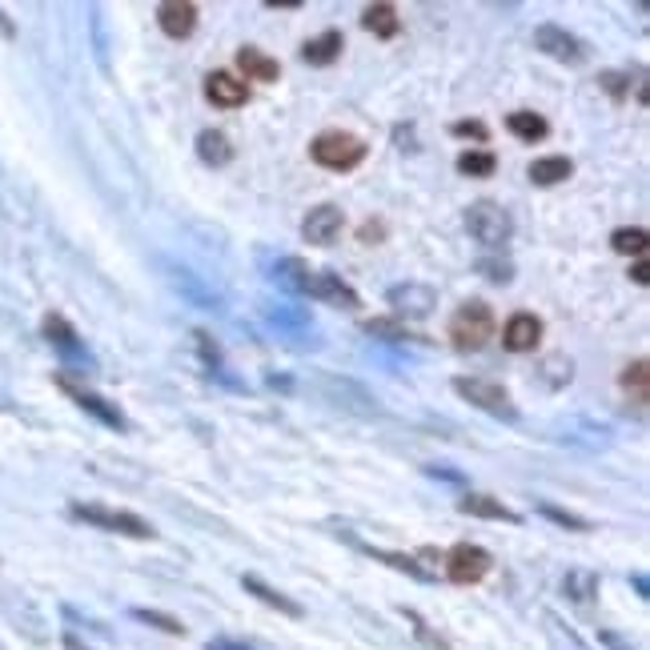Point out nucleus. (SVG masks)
<instances>
[{"mask_svg": "<svg viewBox=\"0 0 650 650\" xmlns=\"http://www.w3.org/2000/svg\"><path fill=\"white\" fill-rule=\"evenodd\" d=\"M498 334V325H494V309L486 301H462L450 317V342L454 350L462 354H474L482 346H490V338Z\"/></svg>", "mask_w": 650, "mask_h": 650, "instance_id": "f257e3e1", "label": "nucleus"}, {"mask_svg": "<svg viewBox=\"0 0 650 650\" xmlns=\"http://www.w3.org/2000/svg\"><path fill=\"white\" fill-rule=\"evenodd\" d=\"M69 514L85 526H97V530H109V534H125V538H153V526L129 510H113V506H101V502H73Z\"/></svg>", "mask_w": 650, "mask_h": 650, "instance_id": "f03ea898", "label": "nucleus"}, {"mask_svg": "<svg viewBox=\"0 0 650 650\" xmlns=\"http://www.w3.org/2000/svg\"><path fill=\"white\" fill-rule=\"evenodd\" d=\"M466 233L486 249H502L514 237V217L498 201H474L466 209Z\"/></svg>", "mask_w": 650, "mask_h": 650, "instance_id": "7ed1b4c3", "label": "nucleus"}, {"mask_svg": "<svg viewBox=\"0 0 650 650\" xmlns=\"http://www.w3.org/2000/svg\"><path fill=\"white\" fill-rule=\"evenodd\" d=\"M309 157L321 169H334V173H350L366 161V141H358L354 133H321L309 145Z\"/></svg>", "mask_w": 650, "mask_h": 650, "instance_id": "20e7f679", "label": "nucleus"}, {"mask_svg": "<svg viewBox=\"0 0 650 650\" xmlns=\"http://www.w3.org/2000/svg\"><path fill=\"white\" fill-rule=\"evenodd\" d=\"M454 394L466 398L470 406L486 410L490 418H502V422H518V410L510 402V394L498 386V382H486V378H454Z\"/></svg>", "mask_w": 650, "mask_h": 650, "instance_id": "39448f33", "label": "nucleus"}, {"mask_svg": "<svg viewBox=\"0 0 650 650\" xmlns=\"http://www.w3.org/2000/svg\"><path fill=\"white\" fill-rule=\"evenodd\" d=\"M265 321L273 325V330L285 338V342H297V346H317V338H313V317L301 309V305H293V301H265Z\"/></svg>", "mask_w": 650, "mask_h": 650, "instance_id": "423d86ee", "label": "nucleus"}, {"mask_svg": "<svg viewBox=\"0 0 650 650\" xmlns=\"http://www.w3.org/2000/svg\"><path fill=\"white\" fill-rule=\"evenodd\" d=\"M490 566H494L490 550H482V546H474V542H458V546L446 554V574H450V582H458V586L482 582V578L490 574Z\"/></svg>", "mask_w": 650, "mask_h": 650, "instance_id": "0eeeda50", "label": "nucleus"}, {"mask_svg": "<svg viewBox=\"0 0 650 650\" xmlns=\"http://www.w3.org/2000/svg\"><path fill=\"white\" fill-rule=\"evenodd\" d=\"M301 297H313V301H325V305H338V309H358V289L350 281H342L338 273H325V269H309L305 277V289Z\"/></svg>", "mask_w": 650, "mask_h": 650, "instance_id": "6e6552de", "label": "nucleus"}, {"mask_svg": "<svg viewBox=\"0 0 650 650\" xmlns=\"http://www.w3.org/2000/svg\"><path fill=\"white\" fill-rule=\"evenodd\" d=\"M386 301L394 313H406V317H430L434 305H438V289L426 285V281H398L386 289Z\"/></svg>", "mask_w": 650, "mask_h": 650, "instance_id": "1a4fd4ad", "label": "nucleus"}, {"mask_svg": "<svg viewBox=\"0 0 650 650\" xmlns=\"http://www.w3.org/2000/svg\"><path fill=\"white\" fill-rule=\"evenodd\" d=\"M45 342L49 346H57V354L65 358V362H73V366H81V370H93V354L85 350V342L77 338V330L61 317V313H49L45 317Z\"/></svg>", "mask_w": 650, "mask_h": 650, "instance_id": "9d476101", "label": "nucleus"}, {"mask_svg": "<svg viewBox=\"0 0 650 650\" xmlns=\"http://www.w3.org/2000/svg\"><path fill=\"white\" fill-rule=\"evenodd\" d=\"M313 386H317L325 398H330L334 406H346V410H354V414H362V418L378 414V402L370 398V390L358 386V382H350V378H317Z\"/></svg>", "mask_w": 650, "mask_h": 650, "instance_id": "9b49d317", "label": "nucleus"}, {"mask_svg": "<svg viewBox=\"0 0 650 650\" xmlns=\"http://www.w3.org/2000/svg\"><path fill=\"white\" fill-rule=\"evenodd\" d=\"M534 49L546 53V57H554V61H562V65H582L586 61L582 41L574 33L558 29V25H538L534 29Z\"/></svg>", "mask_w": 650, "mask_h": 650, "instance_id": "f8f14e48", "label": "nucleus"}, {"mask_svg": "<svg viewBox=\"0 0 650 650\" xmlns=\"http://www.w3.org/2000/svg\"><path fill=\"white\" fill-rule=\"evenodd\" d=\"M342 225H346V217H342L338 205H317V209H309V217L301 221V237H305L309 245L325 249V245H334V241L342 237Z\"/></svg>", "mask_w": 650, "mask_h": 650, "instance_id": "ddd939ff", "label": "nucleus"}, {"mask_svg": "<svg viewBox=\"0 0 650 650\" xmlns=\"http://www.w3.org/2000/svg\"><path fill=\"white\" fill-rule=\"evenodd\" d=\"M57 386H61V390H65V394H69V398H73V402L81 406V410H89V414H93L97 422H105V426H113V430H125V426H129V422H125V414H121V410H117L113 402H105L101 394H93V390L77 386L73 378L57 374Z\"/></svg>", "mask_w": 650, "mask_h": 650, "instance_id": "4468645a", "label": "nucleus"}, {"mask_svg": "<svg viewBox=\"0 0 650 650\" xmlns=\"http://www.w3.org/2000/svg\"><path fill=\"white\" fill-rule=\"evenodd\" d=\"M165 277H169V285L185 297V301H193V305H201V309H221V297L189 269V265H177V261H165Z\"/></svg>", "mask_w": 650, "mask_h": 650, "instance_id": "2eb2a0df", "label": "nucleus"}, {"mask_svg": "<svg viewBox=\"0 0 650 650\" xmlns=\"http://www.w3.org/2000/svg\"><path fill=\"white\" fill-rule=\"evenodd\" d=\"M542 342V317H534V313H514L506 325H502V346L510 350V354H530L534 346Z\"/></svg>", "mask_w": 650, "mask_h": 650, "instance_id": "dca6fc26", "label": "nucleus"}, {"mask_svg": "<svg viewBox=\"0 0 650 650\" xmlns=\"http://www.w3.org/2000/svg\"><path fill=\"white\" fill-rule=\"evenodd\" d=\"M205 97H209L217 109H241V105L249 101V85H245L241 77L217 69V73L205 77Z\"/></svg>", "mask_w": 650, "mask_h": 650, "instance_id": "f3484780", "label": "nucleus"}, {"mask_svg": "<svg viewBox=\"0 0 650 650\" xmlns=\"http://www.w3.org/2000/svg\"><path fill=\"white\" fill-rule=\"evenodd\" d=\"M157 25H161L165 37L185 41L197 29V5L193 0H165V5L157 9Z\"/></svg>", "mask_w": 650, "mask_h": 650, "instance_id": "a211bd4d", "label": "nucleus"}, {"mask_svg": "<svg viewBox=\"0 0 650 650\" xmlns=\"http://www.w3.org/2000/svg\"><path fill=\"white\" fill-rule=\"evenodd\" d=\"M241 590H245V594H253L257 602L273 606V610H277V614H285V618H305V606H301L297 598L281 594L277 586H269V582H265V578H257V574H241Z\"/></svg>", "mask_w": 650, "mask_h": 650, "instance_id": "6ab92c4d", "label": "nucleus"}, {"mask_svg": "<svg viewBox=\"0 0 650 650\" xmlns=\"http://www.w3.org/2000/svg\"><path fill=\"white\" fill-rule=\"evenodd\" d=\"M562 434V442H570V446H586V450H602V446H610V426H602V422H590V418H574V422H562L558 426Z\"/></svg>", "mask_w": 650, "mask_h": 650, "instance_id": "aec40b11", "label": "nucleus"}, {"mask_svg": "<svg viewBox=\"0 0 650 650\" xmlns=\"http://www.w3.org/2000/svg\"><path fill=\"white\" fill-rule=\"evenodd\" d=\"M458 510H462V514H474V518H498V522H510V526L522 522L518 510H510L506 502H498V498H490V494H466V498H458Z\"/></svg>", "mask_w": 650, "mask_h": 650, "instance_id": "412c9836", "label": "nucleus"}, {"mask_svg": "<svg viewBox=\"0 0 650 650\" xmlns=\"http://www.w3.org/2000/svg\"><path fill=\"white\" fill-rule=\"evenodd\" d=\"M265 277H269L273 285H281L285 293H297V297H301L305 277H309V265H305L301 257H277V261L265 269Z\"/></svg>", "mask_w": 650, "mask_h": 650, "instance_id": "4be33fe9", "label": "nucleus"}, {"mask_svg": "<svg viewBox=\"0 0 650 650\" xmlns=\"http://www.w3.org/2000/svg\"><path fill=\"white\" fill-rule=\"evenodd\" d=\"M237 65H241V73L245 77H253V81H277L281 77V65L269 57V53H261L257 45H245V49H237Z\"/></svg>", "mask_w": 650, "mask_h": 650, "instance_id": "5701e85b", "label": "nucleus"}, {"mask_svg": "<svg viewBox=\"0 0 650 650\" xmlns=\"http://www.w3.org/2000/svg\"><path fill=\"white\" fill-rule=\"evenodd\" d=\"M197 157H201L205 165L221 169V165L233 161V141H229L225 133H217V129H205V133L197 137Z\"/></svg>", "mask_w": 650, "mask_h": 650, "instance_id": "b1692460", "label": "nucleus"}, {"mask_svg": "<svg viewBox=\"0 0 650 650\" xmlns=\"http://www.w3.org/2000/svg\"><path fill=\"white\" fill-rule=\"evenodd\" d=\"M342 45H346V41H342V33H334V29H330V33L313 37V41L301 49V57H305L309 65H334V61L342 57Z\"/></svg>", "mask_w": 650, "mask_h": 650, "instance_id": "393cba45", "label": "nucleus"}, {"mask_svg": "<svg viewBox=\"0 0 650 650\" xmlns=\"http://www.w3.org/2000/svg\"><path fill=\"white\" fill-rule=\"evenodd\" d=\"M526 173H530L534 185H562V181L574 173V161H570V157H538Z\"/></svg>", "mask_w": 650, "mask_h": 650, "instance_id": "a878e982", "label": "nucleus"}, {"mask_svg": "<svg viewBox=\"0 0 650 650\" xmlns=\"http://www.w3.org/2000/svg\"><path fill=\"white\" fill-rule=\"evenodd\" d=\"M362 25H366L374 37H382V41L398 37V29H402V21H398V9H394V5H370V9L362 13Z\"/></svg>", "mask_w": 650, "mask_h": 650, "instance_id": "bb28decb", "label": "nucleus"}, {"mask_svg": "<svg viewBox=\"0 0 650 650\" xmlns=\"http://www.w3.org/2000/svg\"><path fill=\"white\" fill-rule=\"evenodd\" d=\"M506 129H510L518 141H542V137L550 133V121L538 117V113H530V109H518V113L506 117Z\"/></svg>", "mask_w": 650, "mask_h": 650, "instance_id": "cd10ccee", "label": "nucleus"}, {"mask_svg": "<svg viewBox=\"0 0 650 650\" xmlns=\"http://www.w3.org/2000/svg\"><path fill=\"white\" fill-rule=\"evenodd\" d=\"M622 390L634 394L638 406H646V398H650V366H646V358H638V362H630L622 370Z\"/></svg>", "mask_w": 650, "mask_h": 650, "instance_id": "c85d7f7f", "label": "nucleus"}, {"mask_svg": "<svg viewBox=\"0 0 650 650\" xmlns=\"http://www.w3.org/2000/svg\"><path fill=\"white\" fill-rule=\"evenodd\" d=\"M610 245H614V253L642 257V253H646V245H650V237H646V229H642V225H626V229H614V233H610Z\"/></svg>", "mask_w": 650, "mask_h": 650, "instance_id": "c756f323", "label": "nucleus"}, {"mask_svg": "<svg viewBox=\"0 0 650 650\" xmlns=\"http://www.w3.org/2000/svg\"><path fill=\"white\" fill-rule=\"evenodd\" d=\"M538 374H542V382H546L550 390H562V386H570V378H574V362H570L566 354H550V358L538 366Z\"/></svg>", "mask_w": 650, "mask_h": 650, "instance_id": "7c9ffc66", "label": "nucleus"}, {"mask_svg": "<svg viewBox=\"0 0 650 650\" xmlns=\"http://www.w3.org/2000/svg\"><path fill=\"white\" fill-rule=\"evenodd\" d=\"M562 590H566V598H574V602H590L594 590H598V574H590V570H570V574L562 578Z\"/></svg>", "mask_w": 650, "mask_h": 650, "instance_id": "2f4dec72", "label": "nucleus"}, {"mask_svg": "<svg viewBox=\"0 0 650 650\" xmlns=\"http://www.w3.org/2000/svg\"><path fill=\"white\" fill-rule=\"evenodd\" d=\"M494 169H498V161L486 149H470V153L458 157V173H466V177H490Z\"/></svg>", "mask_w": 650, "mask_h": 650, "instance_id": "473e14b6", "label": "nucleus"}, {"mask_svg": "<svg viewBox=\"0 0 650 650\" xmlns=\"http://www.w3.org/2000/svg\"><path fill=\"white\" fill-rule=\"evenodd\" d=\"M362 330H366L370 338H378V342H406V338H410L406 325H398V321H390V317H370Z\"/></svg>", "mask_w": 650, "mask_h": 650, "instance_id": "72a5a7b5", "label": "nucleus"}, {"mask_svg": "<svg viewBox=\"0 0 650 650\" xmlns=\"http://www.w3.org/2000/svg\"><path fill=\"white\" fill-rule=\"evenodd\" d=\"M486 281H494V285H506V281H514V265L506 261V257H478V265H474Z\"/></svg>", "mask_w": 650, "mask_h": 650, "instance_id": "f704fd0d", "label": "nucleus"}, {"mask_svg": "<svg viewBox=\"0 0 650 650\" xmlns=\"http://www.w3.org/2000/svg\"><path fill=\"white\" fill-rule=\"evenodd\" d=\"M538 514H542V518H550V522H558V526H566V530H594L586 518H578V514H570V510L554 506V502H538Z\"/></svg>", "mask_w": 650, "mask_h": 650, "instance_id": "c9c22d12", "label": "nucleus"}, {"mask_svg": "<svg viewBox=\"0 0 650 650\" xmlns=\"http://www.w3.org/2000/svg\"><path fill=\"white\" fill-rule=\"evenodd\" d=\"M378 562H386V566H394V570H406L410 578H430V570L418 562V558H406V554H390V550H370Z\"/></svg>", "mask_w": 650, "mask_h": 650, "instance_id": "e433bc0d", "label": "nucleus"}, {"mask_svg": "<svg viewBox=\"0 0 650 650\" xmlns=\"http://www.w3.org/2000/svg\"><path fill=\"white\" fill-rule=\"evenodd\" d=\"M133 618L145 622V626H157V630H165V634H185V626H181L173 614H161V610H145V606H137Z\"/></svg>", "mask_w": 650, "mask_h": 650, "instance_id": "4c0bfd02", "label": "nucleus"}, {"mask_svg": "<svg viewBox=\"0 0 650 650\" xmlns=\"http://www.w3.org/2000/svg\"><path fill=\"white\" fill-rule=\"evenodd\" d=\"M450 133H454V137H474V141H490V129H486L482 121H454V125H450Z\"/></svg>", "mask_w": 650, "mask_h": 650, "instance_id": "58836bf2", "label": "nucleus"}, {"mask_svg": "<svg viewBox=\"0 0 650 650\" xmlns=\"http://www.w3.org/2000/svg\"><path fill=\"white\" fill-rule=\"evenodd\" d=\"M406 618H410V622H414V630H418V634H422V638H426V642H430V646H434V650H450V646H446V642H442V638H438V634H430V630H426V622H422V618H418V614H414V610H410V614H406Z\"/></svg>", "mask_w": 650, "mask_h": 650, "instance_id": "ea45409f", "label": "nucleus"}, {"mask_svg": "<svg viewBox=\"0 0 650 650\" xmlns=\"http://www.w3.org/2000/svg\"><path fill=\"white\" fill-rule=\"evenodd\" d=\"M205 650H253L249 642H237V638H209Z\"/></svg>", "mask_w": 650, "mask_h": 650, "instance_id": "a19ab883", "label": "nucleus"}, {"mask_svg": "<svg viewBox=\"0 0 650 650\" xmlns=\"http://www.w3.org/2000/svg\"><path fill=\"white\" fill-rule=\"evenodd\" d=\"M630 277H634V281H638V285H646V281H650V265H646V261H642V257H638V261H634V265H630Z\"/></svg>", "mask_w": 650, "mask_h": 650, "instance_id": "79ce46f5", "label": "nucleus"}, {"mask_svg": "<svg viewBox=\"0 0 650 650\" xmlns=\"http://www.w3.org/2000/svg\"><path fill=\"white\" fill-rule=\"evenodd\" d=\"M426 474H430V478H446V482H462L458 470H442V466H426Z\"/></svg>", "mask_w": 650, "mask_h": 650, "instance_id": "37998d69", "label": "nucleus"}, {"mask_svg": "<svg viewBox=\"0 0 650 650\" xmlns=\"http://www.w3.org/2000/svg\"><path fill=\"white\" fill-rule=\"evenodd\" d=\"M378 233H382V225H362V241H366V245H374V241H382Z\"/></svg>", "mask_w": 650, "mask_h": 650, "instance_id": "c03bdc74", "label": "nucleus"}, {"mask_svg": "<svg viewBox=\"0 0 650 650\" xmlns=\"http://www.w3.org/2000/svg\"><path fill=\"white\" fill-rule=\"evenodd\" d=\"M630 582H634V590H638V598H646V594H650V590H646V574H634Z\"/></svg>", "mask_w": 650, "mask_h": 650, "instance_id": "a18cd8bd", "label": "nucleus"}]
</instances>
